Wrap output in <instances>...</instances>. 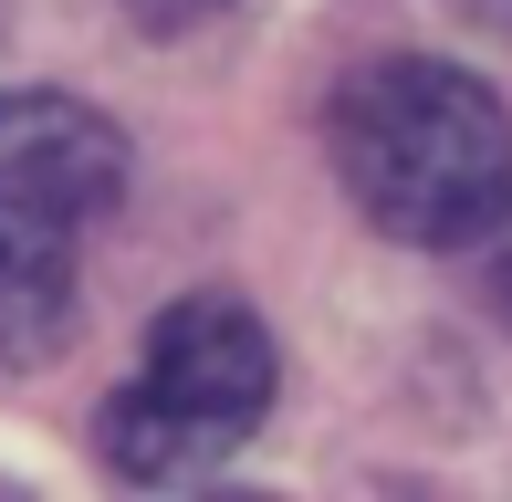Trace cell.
I'll use <instances>...</instances> for the list:
<instances>
[{"label": "cell", "instance_id": "6da1fadb", "mask_svg": "<svg viewBox=\"0 0 512 502\" xmlns=\"http://www.w3.org/2000/svg\"><path fill=\"white\" fill-rule=\"evenodd\" d=\"M324 136H335V178L356 189V210L408 251L481 241L512 199V116L460 63L387 53L345 74Z\"/></svg>", "mask_w": 512, "mask_h": 502}, {"label": "cell", "instance_id": "7a4b0ae2", "mask_svg": "<svg viewBox=\"0 0 512 502\" xmlns=\"http://www.w3.org/2000/svg\"><path fill=\"white\" fill-rule=\"evenodd\" d=\"M126 189V136L74 95H0V367H42L74 325L84 231Z\"/></svg>", "mask_w": 512, "mask_h": 502}, {"label": "cell", "instance_id": "3957f363", "mask_svg": "<svg viewBox=\"0 0 512 502\" xmlns=\"http://www.w3.org/2000/svg\"><path fill=\"white\" fill-rule=\"evenodd\" d=\"M272 408V335L230 293H189L147 325L136 377L105 398V461L126 482H209Z\"/></svg>", "mask_w": 512, "mask_h": 502}, {"label": "cell", "instance_id": "277c9868", "mask_svg": "<svg viewBox=\"0 0 512 502\" xmlns=\"http://www.w3.org/2000/svg\"><path fill=\"white\" fill-rule=\"evenodd\" d=\"M168 11H220V0H168Z\"/></svg>", "mask_w": 512, "mask_h": 502}]
</instances>
